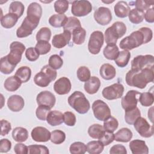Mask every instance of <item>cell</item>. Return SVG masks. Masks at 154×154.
I'll return each mask as SVG.
<instances>
[{
    "mask_svg": "<svg viewBox=\"0 0 154 154\" xmlns=\"http://www.w3.org/2000/svg\"><path fill=\"white\" fill-rule=\"evenodd\" d=\"M18 17L13 13H7L1 17V24L5 28H11L13 27L17 22Z\"/></svg>",
    "mask_w": 154,
    "mask_h": 154,
    "instance_id": "f546056e",
    "label": "cell"
},
{
    "mask_svg": "<svg viewBox=\"0 0 154 154\" xmlns=\"http://www.w3.org/2000/svg\"><path fill=\"white\" fill-rule=\"evenodd\" d=\"M126 32L125 24L120 21L114 22L105 31V40L107 45L116 44L117 40Z\"/></svg>",
    "mask_w": 154,
    "mask_h": 154,
    "instance_id": "3957f363",
    "label": "cell"
},
{
    "mask_svg": "<svg viewBox=\"0 0 154 154\" xmlns=\"http://www.w3.org/2000/svg\"><path fill=\"white\" fill-rule=\"evenodd\" d=\"M144 13L138 10L136 8H133L130 10L128 14L129 21L134 24H138L143 21Z\"/></svg>",
    "mask_w": 154,
    "mask_h": 154,
    "instance_id": "74e56055",
    "label": "cell"
},
{
    "mask_svg": "<svg viewBox=\"0 0 154 154\" xmlns=\"http://www.w3.org/2000/svg\"><path fill=\"white\" fill-rule=\"evenodd\" d=\"M14 152L17 154L28 153V147L22 143H17L14 147Z\"/></svg>",
    "mask_w": 154,
    "mask_h": 154,
    "instance_id": "e7e4bbea",
    "label": "cell"
},
{
    "mask_svg": "<svg viewBox=\"0 0 154 154\" xmlns=\"http://www.w3.org/2000/svg\"><path fill=\"white\" fill-rule=\"evenodd\" d=\"M22 82H28L31 76V70L28 66H21L16 72L15 75Z\"/></svg>",
    "mask_w": 154,
    "mask_h": 154,
    "instance_id": "836d02e7",
    "label": "cell"
},
{
    "mask_svg": "<svg viewBox=\"0 0 154 154\" xmlns=\"http://www.w3.org/2000/svg\"><path fill=\"white\" fill-rule=\"evenodd\" d=\"M27 16H26L32 22L38 24L42 14L41 5L35 2L31 3L27 8Z\"/></svg>",
    "mask_w": 154,
    "mask_h": 154,
    "instance_id": "e0dca14e",
    "label": "cell"
},
{
    "mask_svg": "<svg viewBox=\"0 0 154 154\" xmlns=\"http://www.w3.org/2000/svg\"><path fill=\"white\" fill-rule=\"evenodd\" d=\"M103 2H104V3H106V4H108V3H111V2H114V1H102Z\"/></svg>",
    "mask_w": 154,
    "mask_h": 154,
    "instance_id": "003e7915",
    "label": "cell"
},
{
    "mask_svg": "<svg viewBox=\"0 0 154 154\" xmlns=\"http://www.w3.org/2000/svg\"><path fill=\"white\" fill-rule=\"evenodd\" d=\"M46 121L51 126H55L61 125L64 122L63 114L59 111H51L46 118Z\"/></svg>",
    "mask_w": 154,
    "mask_h": 154,
    "instance_id": "d4e9b609",
    "label": "cell"
},
{
    "mask_svg": "<svg viewBox=\"0 0 154 154\" xmlns=\"http://www.w3.org/2000/svg\"><path fill=\"white\" fill-rule=\"evenodd\" d=\"M57 76L56 70L52 69L49 65L43 66L40 72L37 73L34 78V83L41 87H46L49 85L51 81H54Z\"/></svg>",
    "mask_w": 154,
    "mask_h": 154,
    "instance_id": "277c9868",
    "label": "cell"
},
{
    "mask_svg": "<svg viewBox=\"0 0 154 154\" xmlns=\"http://www.w3.org/2000/svg\"><path fill=\"white\" fill-rule=\"evenodd\" d=\"M103 148L104 146L99 141H91L87 144V151L90 154H99Z\"/></svg>",
    "mask_w": 154,
    "mask_h": 154,
    "instance_id": "8d00e7d4",
    "label": "cell"
},
{
    "mask_svg": "<svg viewBox=\"0 0 154 154\" xmlns=\"http://www.w3.org/2000/svg\"><path fill=\"white\" fill-rule=\"evenodd\" d=\"M143 44H145L144 37L143 32L138 29L123 38L120 41L119 46L121 49L129 51L136 48Z\"/></svg>",
    "mask_w": 154,
    "mask_h": 154,
    "instance_id": "5b68a950",
    "label": "cell"
},
{
    "mask_svg": "<svg viewBox=\"0 0 154 154\" xmlns=\"http://www.w3.org/2000/svg\"><path fill=\"white\" fill-rule=\"evenodd\" d=\"M134 126L137 132L143 137L149 138L153 135V126L149 125L143 117H138L134 122Z\"/></svg>",
    "mask_w": 154,
    "mask_h": 154,
    "instance_id": "30bf717a",
    "label": "cell"
},
{
    "mask_svg": "<svg viewBox=\"0 0 154 154\" xmlns=\"http://www.w3.org/2000/svg\"><path fill=\"white\" fill-rule=\"evenodd\" d=\"M140 93L137 90H131L128 91L122 99L121 105L122 108L125 110H127L136 107Z\"/></svg>",
    "mask_w": 154,
    "mask_h": 154,
    "instance_id": "4fadbf2b",
    "label": "cell"
},
{
    "mask_svg": "<svg viewBox=\"0 0 154 154\" xmlns=\"http://www.w3.org/2000/svg\"><path fill=\"white\" fill-rule=\"evenodd\" d=\"M80 28H81V25L79 19L75 17H69L63 26V29L72 34L75 30Z\"/></svg>",
    "mask_w": 154,
    "mask_h": 154,
    "instance_id": "e575fe53",
    "label": "cell"
},
{
    "mask_svg": "<svg viewBox=\"0 0 154 154\" xmlns=\"http://www.w3.org/2000/svg\"><path fill=\"white\" fill-rule=\"evenodd\" d=\"M123 92V85L120 83H116L104 88L102 94L105 99L107 100H114L122 97Z\"/></svg>",
    "mask_w": 154,
    "mask_h": 154,
    "instance_id": "8fae6325",
    "label": "cell"
},
{
    "mask_svg": "<svg viewBox=\"0 0 154 154\" xmlns=\"http://www.w3.org/2000/svg\"><path fill=\"white\" fill-rule=\"evenodd\" d=\"M11 147V143L7 138H3L0 141V152L6 153L8 152Z\"/></svg>",
    "mask_w": 154,
    "mask_h": 154,
    "instance_id": "94428289",
    "label": "cell"
},
{
    "mask_svg": "<svg viewBox=\"0 0 154 154\" xmlns=\"http://www.w3.org/2000/svg\"><path fill=\"white\" fill-rule=\"evenodd\" d=\"M153 1L137 0L135 1V8L143 12H144V11H146L147 9L150 8V7H153Z\"/></svg>",
    "mask_w": 154,
    "mask_h": 154,
    "instance_id": "db71d44e",
    "label": "cell"
},
{
    "mask_svg": "<svg viewBox=\"0 0 154 154\" xmlns=\"http://www.w3.org/2000/svg\"><path fill=\"white\" fill-rule=\"evenodd\" d=\"M144 17L146 22L149 23H153L154 22V10L153 7L147 9L144 15Z\"/></svg>",
    "mask_w": 154,
    "mask_h": 154,
    "instance_id": "03108f58",
    "label": "cell"
},
{
    "mask_svg": "<svg viewBox=\"0 0 154 154\" xmlns=\"http://www.w3.org/2000/svg\"><path fill=\"white\" fill-rule=\"evenodd\" d=\"M72 13L77 17H82L88 14L92 11V5L86 0L74 1L72 4Z\"/></svg>",
    "mask_w": 154,
    "mask_h": 154,
    "instance_id": "9c48e42d",
    "label": "cell"
},
{
    "mask_svg": "<svg viewBox=\"0 0 154 154\" xmlns=\"http://www.w3.org/2000/svg\"><path fill=\"white\" fill-rule=\"evenodd\" d=\"M130 7L126 2L123 1H119L114 7L116 15L120 18H124L128 16L130 12Z\"/></svg>",
    "mask_w": 154,
    "mask_h": 154,
    "instance_id": "484cf974",
    "label": "cell"
},
{
    "mask_svg": "<svg viewBox=\"0 0 154 154\" xmlns=\"http://www.w3.org/2000/svg\"><path fill=\"white\" fill-rule=\"evenodd\" d=\"M103 34L100 31H95L91 34L88 43V49L91 54L96 55L99 53L103 44Z\"/></svg>",
    "mask_w": 154,
    "mask_h": 154,
    "instance_id": "ba28073f",
    "label": "cell"
},
{
    "mask_svg": "<svg viewBox=\"0 0 154 154\" xmlns=\"http://www.w3.org/2000/svg\"><path fill=\"white\" fill-rule=\"evenodd\" d=\"M69 150L72 154H84L87 152V146L80 141L75 142L70 145Z\"/></svg>",
    "mask_w": 154,
    "mask_h": 154,
    "instance_id": "bcb514c9",
    "label": "cell"
},
{
    "mask_svg": "<svg viewBox=\"0 0 154 154\" xmlns=\"http://www.w3.org/2000/svg\"><path fill=\"white\" fill-rule=\"evenodd\" d=\"M69 2L66 0H58L54 2L55 12L59 14H64L69 8Z\"/></svg>",
    "mask_w": 154,
    "mask_h": 154,
    "instance_id": "816d5d0a",
    "label": "cell"
},
{
    "mask_svg": "<svg viewBox=\"0 0 154 154\" xmlns=\"http://www.w3.org/2000/svg\"><path fill=\"white\" fill-rule=\"evenodd\" d=\"M50 111L51 109L45 106L38 105L35 111L36 117L38 119L45 121V120H46L47 116Z\"/></svg>",
    "mask_w": 154,
    "mask_h": 154,
    "instance_id": "11a10c76",
    "label": "cell"
},
{
    "mask_svg": "<svg viewBox=\"0 0 154 154\" xmlns=\"http://www.w3.org/2000/svg\"><path fill=\"white\" fill-rule=\"evenodd\" d=\"M109 153L111 154H126L127 150L126 147L122 144H116L112 146L109 150Z\"/></svg>",
    "mask_w": 154,
    "mask_h": 154,
    "instance_id": "6125c7cd",
    "label": "cell"
},
{
    "mask_svg": "<svg viewBox=\"0 0 154 154\" xmlns=\"http://www.w3.org/2000/svg\"><path fill=\"white\" fill-rule=\"evenodd\" d=\"M16 66L11 64L7 60V55L1 58L0 70L1 72L4 74H10L14 69Z\"/></svg>",
    "mask_w": 154,
    "mask_h": 154,
    "instance_id": "60d3db41",
    "label": "cell"
},
{
    "mask_svg": "<svg viewBox=\"0 0 154 154\" xmlns=\"http://www.w3.org/2000/svg\"><path fill=\"white\" fill-rule=\"evenodd\" d=\"M100 87V79L94 76H91L90 78L84 84V90L85 91L90 94H93L97 92Z\"/></svg>",
    "mask_w": 154,
    "mask_h": 154,
    "instance_id": "603a6c76",
    "label": "cell"
},
{
    "mask_svg": "<svg viewBox=\"0 0 154 154\" xmlns=\"http://www.w3.org/2000/svg\"><path fill=\"white\" fill-rule=\"evenodd\" d=\"M39 53L35 48H29L26 50L25 57L26 59L30 61H36L39 57Z\"/></svg>",
    "mask_w": 154,
    "mask_h": 154,
    "instance_id": "680465c9",
    "label": "cell"
},
{
    "mask_svg": "<svg viewBox=\"0 0 154 154\" xmlns=\"http://www.w3.org/2000/svg\"><path fill=\"white\" fill-rule=\"evenodd\" d=\"M132 135V132L129 129L123 128L114 134V140L119 142L127 143L131 140Z\"/></svg>",
    "mask_w": 154,
    "mask_h": 154,
    "instance_id": "83f0119b",
    "label": "cell"
},
{
    "mask_svg": "<svg viewBox=\"0 0 154 154\" xmlns=\"http://www.w3.org/2000/svg\"><path fill=\"white\" fill-rule=\"evenodd\" d=\"M94 20L101 25H108L112 20L111 10L105 7H100L95 10L94 13Z\"/></svg>",
    "mask_w": 154,
    "mask_h": 154,
    "instance_id": "5bb4252c",
    "label": "cell"
},
{
    "mask_svg": "<svg viewBox=\"0 0 154 154\" xmlns=\"http://www.w3.org/2000/svg\"><path fill=\"white\" fill-rule=\"evenodd\" d=\"M92 109L95 118L98 120L104 121L111 116L110 108L102 100H95L92 105Z\"/></svg>",
    "mask_w": 154,
    "mask_h": 154,
    "instance_id": "52a82bcc",
    "label": "cell"
},
{
    "mask_svg": "<svg viewBox=\"0 0 154 154\" xmlns=\"http://www.w3.org/2000/svg\"><path fill=\"white\" fill-rule=\"evenodd\" d=\"M73 42L76 45H82L85 39L86 31L83 28L75 30L73 32Z\"/></svg>",
    "mask_w": 154,
    "mask_h": 154,
    "instance_id": "b9f144b4",
    "label": "cell"
},
{
    "mask_svg": "<svg viewBox=\"0 0 154 154\" xmlns=\"http://www.w3.org/2000/svg\"><path fill=\"white\" fill-rule=\"evenodd\" d=\"M63 120L67 126H73L76 123V118L73 112L66 111L63 114Z\"/></svg>",
    "mask_w": 154,
    "mask_h": 154,
    "instance_id": "6f0895ef",
    "label": "cell"
},
{
    "mask_svg": "<svg viewBox=\"0 0 154 154\" xmlns=\"http://www.w3.org/2000/svg\"><path fill=\"white\" fill-rule=\"evenodd\" d=\"M68 103L76 112L84 114L90 108V104L84 94L79 91H75L68 98Z\"/></svg>",
    "mask_w": 154,
    "mask_h": 154,
    "instance_id": "7a4b0ae2",
    "label": "cell"
},
{
    "mask_svg": "<svg viewBox=\"0 0 154 154\" xmlns=\"http://www.w3.org/2000/svg\"><path fill=\"white\" fill-rule=\"evenodd\" d=\"M31 135L32 140L37 142H46L51 138V132L46 128L42 126L33 128Z\"/></svg>",
    "mask_w": 154,
    "mask_h": 154,
    "instance_id": "d6986e66",
    "label": "cell"
},
{
    "mask_svg": "<svg viewBox=\"0 0 154 154\" xmlns=\"http://www.w3.org/2000/svg\"><path fill=\"white\" fill-rule=\"evenodd\" d=\"M10 51L7 55L8 61L13 65L16 66L21 60L22 55L25 50V45L19 42H13L10 46Z\"/></svg>",
    "mask_w": 154,
    "mask_h": 154,
    "instance_id": "8992f818",
    "label": "cell"
},
{
    "mask_svg": "<svg viewBox=\"0 0 154 154\" xmlns=\"http://www.w3.org/2000/svg\"><path fill=\"white\" fill-rule=\"evenodd\" d=\"M119 53V49L116 44L107 45L103 49L104 57L109 60H115Z\"/></svg>",
    "mask_w": 154,
    "mask_h": 154,
    "instance_id": "1f68e13d",
    "label": "cell"
},
{
    "mask_svg": "<svg viewBox=\"0 0 154 154\" xmlns=\"http://www.w3.org/2000/svg\"><path fill=\"white\" fill-rule=\"evenodd\" d=\"M138 100L143 106H149L153 103V94L151 92H144L140 93Z\"/></svg>",
    "mask_w": 154,
    "mask_h": 154,
    "instance_id": "ee69618b",
    "label": "cell"
},
{
    "mask_svg": "<svg viewBox=\"0 0 154 154\" xmlns=\"http://www.w3.org/2000/svg\"><path fill=\"white\" fill-rule=\"evenodd\" d=\"M66 139L65 133L59 129L54 130L51 132V141L56 144L63 143Z\"/></svg>",
    "mask_w": 154,
    "mask_h": 154,
    "instance_id": "f6af8a7d",
    "label": "cell"
},
{
    "mask_svg": "<svg viewBox=\"0 0 154 154\" xmlns=\"http://www.w3.org/2000/svg\"><path fill=\"white\" fill-rule=\"evenodd\" d=\"M125 80L126 84L129 86L140 89L144 88L148 83L153 82V66L141 70L131 69L126 73Z\"/></svg>",
    "mask_w": 154,
    "mask_h": 154,
    "instance_id": "6da1fadb",
    "label": "cell"
},
{
    "mask_svg": "<svg viewBox=\"0 0 154 154\" xmlns=\"http://www.w3.org/2000/svg\"><path fill=\"white\" fill-rule=\"evenodd\" d=\"M24 105V100L23 97L19 95H12L8 99L7 106L11 111L19 112L23 108Z\"/></svg>",
    "mask_w": 154,
    "mask_h": 154,
    "instance_id": "44dd1931",
    "label": "cell"
},
{
    "mask_svg": "<svg viewBox=\"0 0 154 154\" xmlns=\"http://www.w3.org/2000/svg\"><path fill=\"white\" fill-rule=\"evenodd\" d=\"M36 100L38 105L45 106L51 109L55 104L56 98L53 93L46 90L41 91L37 94Z\"/></svg>",
    "mask_w": 154,
    "mask_h": 154,
    "instance_id": "2e32d148",
    "label": "cell"
},
{
    "mask_svg": "<svg viewBox=\"0 0 154 154\" xmlns=\"http://www.w3.org/2000/svg\"><path fill=\"white\" fill-rule=\"evenodd\" d=\"M67 19L68 17L64 14H55L49 17V23L53 27L60 28L64 26Z\"/></svg>",
    "mask_w": 154,
    "mask_h": 154,
    "instance_id": "f1b7e54d",
    "label": "cell"
},
{
    "mask_svg": "<svg viewBox=\"0 0 154 154\" xmlns=\"http://www.w3.org/2000/svg\"><path fill=\"white\" fill-rule=\"evenodd\" d=\"M129 148L133 154H147L149 148L146 142L140 140H134L130 142Z\"/></svg>",
    "mask_w": 154,
    "mask_h": 154,
    "instance_id": "7402d4cb",
    "label": "cell"
},
{
    "mask_svg": "<svg viewBox=\"0 0 154 154\" xmlns=\"http://www.w3.org/2000/svg\"><path fill=\"white\" fill-rule=\"evenodd\" d=\"M1 135L5 136L7 135L11 129V123L6 120H1Z\"/></svg>",
    "mask_w": 154,
    "mask_h": 154,
    "instance_id": "91938a15",
    "label": "cell"
},
{
    "mask_svg": "<svg viewBox=\"0 0 154 154\" xmlns=\"http://www.w3.org/2000/svg\"><path fill=\"white\" fill-rule=\"evenodd\" d=\"M71 87L70 81L69 78L64 76L59 78L54 84V91L60 95H64L69 93Z\"/></svg>",
    "mask_w": 154,
    "mask_h": 154,
    "instance_id": "ac0fdd59",
    "label": "cell"
},
{
    "mask_svg": "<svg viewBox=\"0 0 154 154\" xmlns=\"http://www.w3.org/2000/svg\"><path fill=\"white\" fill-rule=\"evenodd\" d=\"M104 131L103 128L99 124H93L88 129V134L90 137L94 139H99Z\"/></svg>",
    "mask_w": 154,
    "mask_h": 154,
    "instance_id": "f35d334b",
    "label": "cell"
},
{
    "mask_svg": "<svg viewBox=\"0 0 154 154\" xmlns=\"http://www.w3.org/2000/svg\"><path fill=\"white\" fill-rule=\"evenodd\" d=\"M71 38V33L67 31L64 32L56 34L53 37L52 40V45L56 48H63L69 44Z\"/></svg>",
    "mask_w": 154,
    "mask_h": 154,
    "instance_id": "ffe728a7",
    "label": "cell"
},
{
    "mask_svg": "<svg viewBox=\"0 0 154 154\" xmlns=\"http://www.w3.org/2000/svg\"><path fill=\"white\" fill-rule=\"evenodd\" d=\"M114 140V134L104 130L102 135L99 138V141L102 143L103 146H108Z\"/></svg>",
    "mask_w": 154,
    "mask_h": 154,
    "instance_id": "9f6ffc18",
    "label": "cell"
},
{
    "mask_svg": "<svg viewBox=\"0 0 154 154\" xmlns=\"http://www.w3.org/2000/svg\"><path fill=\"white\" fill-rule=\"evenodd\" d=\"M139 30H140L144 35L145 44L151 41L153 37V32L151 29L147 27H142L140 28Z\"/></svg>",
    "mask_w": 154,
    "mask_h": 154,
    "instance_id": "be15d7a7",
    "label": "cell"
},
{
    "mask_svg": "<svg viewBox=\"0 0 154 154\" xmlns=\"http://www.w3.org/2000/svg\"><path fill=\"white\" fill-rule=\"evenodd\" d=\"M35 48L40 55H45L50 51L51 49V45L48 42L40 41L37 42Z\"/></svg>",
    "mask_w": 154,
    "mask_h": 154,
    "instance_id": "f5cc1de1",
    "label": "cell"
},
{
    "mask_svg": "<svg viewBox=\"0 0 154 154\" xmlns=\"http://www.w3.org/2000/svg\"><path fill=\"white\" fill-rule=\"evenodd\" d=\"M28 153L29 154H48L49 153L48 148L43 145H30L28 146Z\"/></svg>",
    "mask_w": 154,
    "mask_h": 154,
    "instance_id": "681fc988",
    "label": "cell"
},
{
    "mask_svg": "<svg viewBox=\"0 0 154 154\" xmlns=\"http://www.w3.org/2000/svg\"><path fill=\"white\" fill-rule=\"evenodd\" d=\"M12 137L17 142H24L28 138V131L22 127H16L13 130Z\"/></svg>",
    "mask_w": 154,
    "mask_h": 154,
    "instance_id": "4dcf8cb0",
    "label": "cell"
},
{
    "mask_svg": "<svg viewBox=\"0 0 154 154\" xmlns=\"http://www.w3.org/2000/svg\"><path fill=\"white\" fill-rule=\"evenodd\" d=\"M25 7L20 1H13L9 7V13L14 14L18 17H20L24 11Z\"/></svg>",
    "mask_w": 154,
    "mask_h": 154,
    "instance_id": "ab89813d",
    "label": "cell"
},
{
    "mask_svg": "<svg viewBox=\"0 0 154 154\" xmlns=\"http://www.w3.org/2000/svg\"><path fill=\"white\" fill-rule=\"evenodd\" d=\"M21 81L15 75L7 78L4 83V88L8 91H15L18 90L22 84Z\"/></svg>",
    "mask_w": 154,
    "mask_h": 154,
    "instance_id": "4316f807",
    "label": "cell"
},
{
    "mask_svg": "<svg viewBox=\"0 0 154 154\" xmlns=\"http://www.w3.org/2000/svg\"><path fill=\"white\" fill-rule=\"evenodd\" d=\"M131 58V53L128 51H122L119 52L116 59L114 60L116 64L120 67H125L129 63Z\"/></svg>",
    "mask_w": 154,
    "mask_h": 154,
    "instance_id": "d590c367",
    "label": "cell"
},
{
    "mask_svg": "<svg viewBox=\"0 0 154 154\" xmlns=\"http://www.w3.org/2000/svg\"><path fill=\"white\" fill-rule=\"evenodd\" d=\"M141 116V112L139 108L136 106L134 108L125 110V120L129 125H133L136 120Z\"/></svg>",
    "mask_w": 154,
    "mask_h": 154,
    "instance_id": "d6a6232c",
    "label": "cell"
},
{
    "mask_svg": "<svg viewBox=\"0 0 154 154\" xmlns=\"http://www.w3.org/2000/svg\"><path fill=\"white\" fill-rule=\"evenodd\" d=\"M37 25L38 24L32 22L25 17L21 25L16 31L17 37L18 38H23L30 35L32 34V31L36 28Z\"/></svg>",
    "mask_w": 154,
    "mask_h": 154,
    "instance_id": "9a60e30c",
    "label": "cell"
},
{
    "mask_svg": "<svg viewBox=\"0 0 154 154\" xmlns=\"http://www.w3.org/2000/svg\"><path fill=\"white\" fill-rule=\"evenodd\" d=\"M63 64V59L57 54H54L49 57V66L55 70L60 69Z\"/></svg>",
    "mask_w": 154,
    "mask_h": 154,
    "instance_id": "f907efd6",
    "label": "cell"
},
{
    "mask_svg": "<svg viewBox=\"0 0 154 154\" xmlns=\"http://www.w3.org/2000/svg\"><path fill=\"white\" fill-rule=\"evenodd\" d=\"M51 37V31L49 28L43 27L40 29L36 34V40L37 42L45 41L48 42Z\"/></svg>",
    "mask_w": 154,
    "mask_h": 154,
    "instance_id": "7dc6e473",
    "label": "cell"
},
{
    "mask_svg": "<svg viewBox=\"0 0 154 154\" xmlns=\"http://www.w3.org/2000/svg\"><path fill=\"white\" fill-rule=\"evenodd\" d=\"M76 75L79 81L86 82L91 77L90 70L86 66H81L77 70Z\"/></svg>",
    "mask_w": 154,
    "mask_h": 154,
    "instance_id": "c3c4849f",
    "label": "cell"
},
{
    "mask_svg": "<svg viewBox=\"0 0 154 154\" xmlns=\"http://www.w3.org/2000/svg\"><path fill=\"white\" fill-rule=\"evenodd\" d=\"M119 126V122L117 120L112 116H110L107 119L104 120L103 129L106 131L114 132Z\"/></svg>",
    "mask_w": 154,
    "mask_h": 154,
    "instance_id": "7bdbcfd3",
    "label": "cell"
},
{
    "mask_svg": "<svg viewBox=\"0 0 154 154\" xmlns=\"http://www.w3.org/2000/svg\"><path fill=\"white\" fill-rule=\"evenodd\" d=\"M154 64V57L152 55H138L131 61V69L141 70L146 67H152Z\"/></svg>",
    "mask_w": 154,
    "mask_h": 154,
    "instance_id": "7c38bea8",
    "label": "cell"
},
{
    "mask_svg": "<svg viewBox=\"0 0 154 154\" xmlns=\"http://www.w3.org/2000/svg\"><path fill=\"white\" fill-rule=\"evenodd\" d=\"M99 73L103 79L105 80H111L116 76V70L112 65L109 63H105L100 66Z\"/></svg>",
    "mask_w": 154,
    "mask_h": 154,
    "instance_id": "cb8c5ba5",
    "label": "cell"
}]
</instances>
